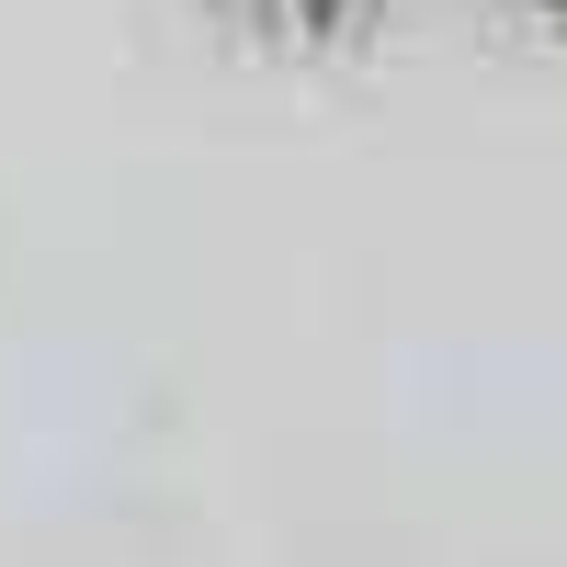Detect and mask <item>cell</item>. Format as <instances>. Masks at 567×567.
Here are the masks:
<instances>
[{
	"instance_id": "1",
	"label": "cell",
	"mask_w": 567,
	"mask_h": 567,
	"mask_svg": "<svg viewBox=\"0 0 567 567\" xmlns=\"http://www.w3.org/2000/svg\"><path fill=\"white\" fill-rule=\"evenodd\" d=\"M250 23H272V34H352L363 12H386V0H239Z\"/></svg>"
},
{
	"instance_id": "2",
	"label": "cell",
	"mask_w": 567,
	"mask_h": 567,
	"mask_svg": "<svg viewBox=\"0 0 567 567\" xmlns=\"http://www.w3.org/2000/svg\"><path fill=\"white\" fill-rule=\"evenodd\" d=\"M556 12H567V0H556Z\"/></svg>"
}]
</instances>
